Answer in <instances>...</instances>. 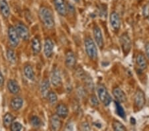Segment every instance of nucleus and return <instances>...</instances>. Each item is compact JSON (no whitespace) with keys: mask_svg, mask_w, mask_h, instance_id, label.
Listing matches in <instances>:
<instances>
[{"mask_svg":"<svg viewBox=\"0 0 149 131\" xmlns=\"http://www.w3.org/2000/svg\"><path fill=\"white\" fill-rule=\"evenodd\" d=\"M47 98L48 101L50 103V105L54 106L57 103L58 101V96L56 93L53 91H50L47 95Z\"/></svg>","mask_w":149,"mask_h":131,"instance_id":"nucleus-26","label":"nucleus"},{"mask_svg":"<svg viewBox=\"0 0 149 131\" xmlns=\"http://www.w3.org/2000/svg\"><path fill=\"white\" fill-rule=\"evenodd\" d=\"M113 129L116 131H125L127 130V128L123 124L117 120H113L112 123Z\"/></svg>","mask_w":149,"mask_h":131,"instance_id":"nucleus-29","label":"nucleus"},{"mask_svg":"<svg viewBox=\"0 0 149 131\" xmlns=\"http://www.w3.org/2000/svg\"><path fill=\"white\" fill-rule=\"evenodd\" d=\"M15 27L17 32L19 36V37H20V39L25 40V41L29 39V28L25 25V24L21 22H19L16 24Z\"/></svg>","mask_w":149,"mask_h":131,"instance_id":"nucleus-7","label":"nucleus"},{"mask_svg":"<svg viewBox=\"0 0 149 131\" xmlns=\"http://www.w3.org/2000/svg\"><path fill=\"white\" fill-rule=\"evenodd\" d=\"M54 44L51 39L47 38L45 40L44 44V53L47 58H51L54 52Z\"/></svg>","mask_w":149,"mask_h":131,"instance_id":"nucleus-13","label":"nucleus"},{"mask_svg":"<svg viewBox=\"0 0 149 131\" xmlns=\"http://www.w3.org/2000/svg\"><path fill=\"white\" fill-rule=\"evenodd\" d=\"M90 103L92 104V105L93 107H97L99 106L100 102L98 100L97 97L95 96V95H92L90 97Z\"/></svg>","mask_w":149,"mask_h":131,"instance_id":"nucleus-32","label":"nucleus"},{"mask_svg":"<svg viewBox=\"0 0 149 131\" xmlns=\"http://www.w3.org/2000/svg\"><path fill=\"white\" fill-rule=\"evenodd\" d=\"M8 39L9 42L12 48H15L19 45L20 42V37L15 29V27L9 26L8 28Z\"/></svg>","mask_w":149,"mask_h":131,"instance_id":"nucleus-6","label":"nucleus"},{"mask_svg":"<svg viewBox=\"0 0 149 131\" xmlns=\"http://www.w3.org/2000/svg\"><path fill=\"white\" fill-rule=\"evenodd\" d=\"M119 42L121 44L122 52L125 56H127L130 52L132 48V41L127 33H124L120 36Z\"/></svg>","mask_w":149,"mask_h":131,"instance_id":"nucleus-4","label":"nucleus"},{"mask_svg":"<svg viewBox=\"0 0 149 131\" xmlns=\"http://www.w3.org/2000/svg\"><path fill=\"white\" fill-rule=\"evenodd\" d=\"M93 35L97 46L100 49H103V46H104V39H103V36L102 30H101V28L98 25H95L93 27Z\"/></svg>","mask_w":149,"mask_h":131,"instance_id":"nucleus-8","label":"nucleus"},{"mask_svg":"<svg viewBox=\"0 0 149 131\" xmlns=\"http://www.w3.org/2000/svg\"><path fill=\"white\" fill-rule=\"evenodd\" d=\"M115 106H116V111L117 115H118L119 116H121L123 119H125V112L124 111L123 107L120 103H119L118 101H115Z\"/></svg>","mask_w":149,"mask_h":131,"instance_id":"nucleus-30","label":"nucleus"},{"mask_svg":"<svg viewBox=\"0 0 149 131\" xmlns=\"http://www.w3.org/2000/svg\"><path fill=\"white\" fill-rule=\"evenodd\" d=\"M0 13L5 19H8L10 16V8L6 0H0Z\"/></svg>","mask_w":149,"mask_h":131,"instance_id":"nucleus-19","label":"nucleus"},{"mask_svg":"<svg viewBox=\"0 0 149 131\" xmlns=\"http://www.w3.org/2000/svg\"><path fill=\"white\" fill-rule=\"evenodd\" d=\"M31 49H32L33 53L37 55L41 51L42 44L40 38L38 37H35L31 40Z\"/></svg>","mask_w":149,"mask_h":131,"instance_id":"nucleus-17","label":"nucleus"},{"mask_svg":"<svg viewBox=\"0 0 149 131\" xmlns=\"http://www.w3.org/2000/svg\"><path fill=\"white\" fill-rule=\"evenodd\" d=\"M145 53H146V55L147 56V58L149 60V42H146V44H145Z\"/></svg>","mask_w":149,"mask_h":131,"instance_id":"nucleus-35","label":"nucleus"},{"mask_svg":"<svg viewBox=\"0 0 149 131\" xmlns=\"http://www.w3.org/2000/svg\"><path fill=\"white\" fill-rule=\"evenodd\" d=\"M68 107L64 103H60L56 107V114L61 119H66L68 116Z\"/></svg>","mask_w":149,"mask_h":131,"instance_id":"nucleus-18","label":"nucleus"},{"mask_svg":"<svg viewBox=\"0 0 149 131\" xmlns=\"http://www.w3.org/2000/svg\"><path fill=\"white\" fill-rule=\"evenodd\" d=\"M76 56L72 51H69L66 52L65 55V64L67 68L73 69L76 66Z\"/></svg>","mask_w":149,"mask_h":131,"instance_id":"nucleus-15","label":"nucleus"},{"mask_svg":"<svg viewBox=\"0 0 149 131\" xmlns=\"http://www.w3.org/2000/svg\"><path fill=\"white\" fill-rule=\"evenodd\" d=\"M7 58L9 63L11 64H15L17 62V56L15 52L13 49H8L6 52Z\"/></svg>","mask_w":149,"mask_h":131,"instance_id":"nucleus-25","label":"nucleus"},{"mask_svg":"<svg viewBox=\"0 0 149 131\" xmlns=\"http://www.w3.org/2000/svg\"><path fill=\"white\" fill-rule=\"evenodd\" d=\"M148 21H149V17H148Z\"/></svg>","mask_w":149,"mask_h":131,"instance_id":"nucleus-38","label":"nucleus"},{"mask_svg":"<svg viewBox=\"0 0 149 131\" xmlns=\"http://www.w3.org/2000/svg\"><path fill=\"white\" fill-rule=\"evenodd\" d=\"M24 76L27 80L30 81H34L35 79V73L33 70V66L31 64H26L23 68Z\"/></svg>","mask_w":149,"mask_h":131,"instance_id":"nucleus-21","label":"nucleus"},{"mask_svg":"<svg viewBox=\"0 0 149 131\" xmlns=\"http://www.w3.org/2000/svg\"><path fill=\"white\" fill-rule=\"evenodd\" d=\"M23 128V126L19 122H14L11 124L10 129L12 131H20Z\"/></svg>","mask_w":149,"mask_h":131,"instance_id":"nucleus-31","label":"nucleus"},{"mask_svg":"<svg viewBox=\"0 0 149 131\" xmlns=\"http://www.w3.org/2000/svg\"><path fill=\"white\" fill-rule=\"evenodd\" d=\"M8 89L11 94L13 95L18 94L20 91V86L18 82L15 80H9L8 82Z\"/></svg>","mask_w":149,"mask_h":131,"instance_id":"nucleus-20","label":"nucleus"},{"mask_svg":"<svg viewBox=\"0 0 149 131\" xmlns=\"http://www.w3.org/2000/svg\"><path fill=\"white\" fill-rule=\"evenodd\" d=\"M109 21L113 29L115 31H119L120 28H121V23L119 15L116 11H113L111 12V13L110 14Z\"/></svg>","mask_w":149,"mask_h":131,"instance_id":"nucleus-11","label":"nucleus"},{"mask_svg":"<svg viewBox=\"0 0 149 131\" xmlns=\"http://www.w3.org/2000/svg\"><path fill=\"white\" fill-rule=\"evenodd\" d=\"M143 15L145 18H148L149 17V4L145 5L143 9Z\"/></svg>","mask_w":149,"mask_h":131,"instance_id":"nucleus-33","label":"nucleus"},{"mask_svg":"<svg viewBox=\"0 0 149 131\" xmlns=\"http://www.w3.org/2000/svg\"><path fill=\"white\" fill-rule=\"evenodd\" d=\"M50 89V81L48 79H45L42 81V82L40 85V94L42 98H47V95L49 94Z\"/></svg>","mask_w":149,"mask_h":131,"instance_id":"nucleus-23","label":"nucleus"},{"mask_svg":"<svg viewBox=\"0 0 149 131\" xmlns=\"http://www.w3.org/2000/svg\"><path fill=\"white\" fill-rule=\"evenodd\" d=\"M131 124H133V125H134V124L136 123L135 119H134V117H131Z\"/></svg>","mask_w":149,"mask_h":131,"instance_id":"nucleus-36","label":"nucleus"},{"mask_svg":"<svg viewBox=\"0 0 149 131\" xmlns=\"http://www.w3.org/2000/svg\"><path fill=\"white\" fill-rule=\"evenodd\" d=\"M82 79H84V82H85V84H86V86L87 87L88 89H89L90 90H92V91L94 89V84H93V83L92 77H90L88 74L85 73L82 77Z\"/></svg>","mask_w":149,"mask_h":131,"instance_id":"nucleus-27","label":"nucleus"},{"mask_svg":"<svg viewBox=\"0 0 149 131\" xmlns=\"http://www.w3.org/2000/svg\"><path fill=\"white\" fill-rule=\"evenodd\" d=\"M146 101V95L145 92L140 88H138L134 97V105L138 109H142L145 105Z\"/></svg>","mask_w":149,"mask_h":131,"instance_id":"nucleus-5","label":"nucleus"},{"mask_svg":"<svg viewBox=\"0 0 149 131\" xmlns=\"http://www.w3.org/2000/svg\"><path fill=\"white\" fill-rule=\"evenodd\" d=\"M54 5L57 13L61 16L65 17L68 13V7L65 0H54Z\"/></svg>","mask_w":149,"mask_h":131,"instance_id":"nucleus-9","label":"nucleus"},{"mask_svg":"<svg viewBox=\"0 0 149 131\" xmlns=\"http://www.w3.org/2000/svg\"><path fill=\"white\" fill-rule=\"evenodd\" d=\"M136 66L139 72H143L147 68V60H146V56L143 53H139L136 57Z\"/></svg>","mask_w":149,"mask_h":131,"instance_id":"nucleus-10","label":"nucleus"},{"mask_svg":"<svg viewBox=\"0 0 149 131\" xmlns=\"http://www.w3.org/2000/svg\"><path fill=\"white\" fill-rule=\"evenodd\" d=\"M30 123L31 126L35 128H40L42 125L41 119L37 116H33L30 119Z\"/></svg>","mask_w":149,"mask_h":131,"instance_id":"nucleus-28","label":"nucleus"},{"mask_svg":"<svg viewBox=\"0 0 149 131\" xmlns=\"http://www.w3.org/2000/svg\"><path fill=\"white\" fill-rule=\"evenodd\" d=\"M97 93L100 101L105 107L109 106L112 101L111 96L109 94V91L105 85L99 83L97 85Z\"/></svg>","mask_w":149,"mask_h":131,"instance_id":"nucleus-3","label":"nucleus"},{"mask_svg":"<svg viewBox=\"0 0 149 131\" xmlns=\"http://www.w3.org/2000/svg\"><path fill=\"white\" fill-rule=\"evenodd\" d=\"M50 83L54 87H58L62 83V76L60 70L57 68L52 69L50 75Z\"/></svg>","mask_w":149,"mask_h":131,"instance_id":"nucleus-12","label":"nucleus"},{"mask_svg":"<svg viewBox=\"0 0 149 131\" xmlns=\"http://www.w3.org/2000/svg\"><path fill=\"white\" fill-rule=\"evenodd\" d=\"M15 117L11 113H7L4 115L3 117V123L5 127H11V124L14 122Z\"/></svg>","mask_w":149,"mask_h":131,"instance_id":"nucleus-24","label":"nucleus"},{"mask_svg":"<svg viewBox=\"0 0 149 131\" xmlns=\"http://www.w3.org/2000/svg\"><path fill=\"white\" fill-rule=\"evenodd\" d=\"M11 107L14 111H19L23 105V99L21 97H15L11 99L10 102Z\"/></svg>","mask_w":149,"mask_h":131,"instance_id":"nucleus-22","label":"nucleus"},{"mask_svg":"<svg viewBox=\"0 0 149 131\" xmlns=\"http://www.w3.org/2000/svg\"><path fill=\"white\" fill-rule=\"evenodd\" d=\"M113 95L114 98L116 99L117 101H118L120 103H125L127 101V95L121 88L119 87H116L113 88Z\"/></svg>","mask_w":149,"mask_h":131,"instance_id":"nucleus-14","label":"nucleus"},{"mask_svg":"<svg viewBox=\"0 0 149 131\" xmlns=\"http://www.w3.org/2000/svg\"><path fill=\"white\" fill-rule=\"evenodd\" d=\"M40 20L47 29H52L54 27V18L52 11L45 6L40 7L38 10Z\"/></svg>","mask_w":149,"mask_h":131,"instance_id":"nucleus-1","label":"nucleus"},{"mask_svg":"<svg viewBox=\"0 0 149 131\" xmlns=\"http://www.w3.org/2000/svg\"><path fill=\"white\" fill-rule=\"evenodd\" d=\"M85 51L88 56L91 60H95L97 58L98 52L95 42L91 37H86L84 40Z\"/></svg>","mask_w":149,"mask_h":131,"instance_id":"nucleus-2","label":"nucleus"},{"mask_svg":"<svg viewBox=\"0 0 149 131\" xmlns=\"http://www.w3.org/2000/svg\"><path fill=\"white\" fill-rule=\"evenodd\" d=\"M5 83V79L3 73H1V71H0V87H2L4 85Z\"/></svg>","mask_w":149,"mask_h":131,"instance_id":"nucleus-34","label":"nucleus"},{"mask_svg":"<svg viewBox=\"0 0 149 131\" xmlns=\"http://www.w3.org/2000/svg\"><path fill=\"white\" fill-rule=\"evenodd\" d=\"M61 118L56 115H52L50 118V126L52 130H59L62 127Z\"/></svg>","mask_w":149,"mask_h":131,"instance_id":"nucleus-16","label":"nucleus"},{"mask_svg":"<svg viewBox=\"0 0 149 131\" xmlns=\"http://www.w3.org/2000/svg\"><path fill=\"white\" fill-rule=\"evenodd\" d=\"M74 1H75L76 2H79L80 1V0H74Z\"/></svg>","mask_w":149,"mask_h":131,"instance_id":"nucleus-37","label":"nucleus"}]
</instances>
